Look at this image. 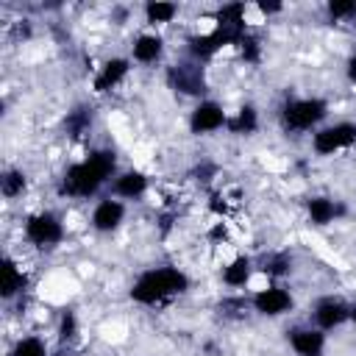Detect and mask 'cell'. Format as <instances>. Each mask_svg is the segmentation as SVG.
I'll list each match as a JSON object with an SVG mask.
<instances>
[{
    "mask_svg": "<svg viewBox=\"0 0 356 356\" xmlns=\"http://www.w3.org/2000/svg\"><path fill=\"white\" fill-rule=\"evenodd\" d=\"M114 170V156L111 153H95L89 156L86 161L81 164H72L67 170V178H64V189L70 195H78V197H86L92 195Z\"/></svg>",
    "mask_w": 356,
    "mask_h": 356,
    "instance_id": "6da1fadb",
    "label": "cell"
},
{
    "mask_svg": "<svg viewBox=\"0 0 356 356\" xmlns=\"http://www.w3.org/2000/svg\"><path fill=\"white\" fill-rule=\"evenodd\" d=\"M184 286H186L184 273H178V270H172V267H159V270L145 273V275L134 284L131 298L139 300V303H156V300H161L164 295L181 292Z\"/></svg>",
    "mask_w": 356,
    "mask_h": 356,
    "instance_id": "7a4b0ae2",
    "label": "cell"
},
{
    "mask_svg": "<svg viewBox=\"0 0 356 356\" xmlns=\"http://www.w3.org/2000/svg\"><path fill=\"white\" fill-rule=\"evenodd\" d=\"M323 114H325L323 100H292L284 108V122L295 131H303V128H312Z\"/></svg>",
    "mask_w": 356,
    "mask_h": 356,
    "instance_id": "3957f363",
    "label": "cell"
},
{
    "mask_svg": "<svg viewBox=\"0 0 356 356\" xmlns=\"http://www.w3.org/2000/svg\"><path fill=\"white\" fill-rule=\"evenodd\" d=\"M353 139H356V125L339 122V125H331V128H323L320 134H314V150L328 156L339 147H348Z\"/></svg>",
    "mask_w": 356,
    "mask_h": 356,
    "instance_id": "277c9868",
    "label": "cell"
},
{
    "mask_svg": "<svg viewBox=\"0 0 356 356\" xmlns=\"http://www.w3.org/2000/svg\"><path fill=\"white\" fill-rule=\"evenodd\" d=\"M25 236L33 245H53L61 239V222L53 214H36L25 222Z\"/></svg>",
    "mask_w": 356,
    "mask_h": 356,
    "instance_id": "5b68a950",
    "label": "cell"
},
{
    "mask_svg": "<svg viewBox=\"0 0 356 356\" xmlns=\"http://www.w3.org/2000/svg\"><path fill=\"white\" fill-rule=\"evenodd\" d=\"M225 122V114L217 103H200L192 111V131L195 134H206V131H217Z\"/></svg>",
    "mask_w": 356,
    "mask_h": 356,
    "instance_id": "8992f818",
    "label": "cell"
},
{
    "mask_svg": "<svg viewBox=\"0 0 356 356\" xmlns=\"http://www.w3.org/2000/svg\"><path fill=\"white\" fill-rule=\"evenodd\" d=\"M289 295L278 286H270V289H261L256 298H253V306L261 312V314H281L289 309Z\"/></svg>",
    "mask_w": 356,
    "mask_h": 356,
    "instance_id": "52a82bcc",
    "label": "cell"
},
{
    "mask_svg": "<svg viewBox=\"0 0 356 356\" xmlns=\"http://www.w3.org/2000/svg\"><path fill=\"white\" fill-rule=\"evenodd\" d=\"M120 220H122V203H117V200H103L92 214V222L97 231H111V228H117Z\"/></svg>",
    "mask_w": 356,
    "mask_h": 356,
    "instance_id": "ba28073f",
    "label": "cell"
},
{
    "mask_svg": "<svg viewBox=\"0 0 356 356\" xmlns=\"http://www.w3.org/2000/svg\"><path fill=\"white\" fill-rule=\"evenodd\" d=\"M314 317H317V323H320L323 328H334V325H339V323L348 317V309H345V303H339V300H323V303L317 306Z\"/></svg>",
    "mask_w": 356,
    "mask_h": 356,
    "instance_id": "9c48e42d",
    "label": "cell"
},
{
    "mask_svg": "<svg viewBox=\"0 0 356 356\" xmlns=\"http://www.w3.org/2000/svg\"><path fill=\"white\" fill-rule=\"evenodd\" d=\"M292 348L300 356H320V350H323V334L320 331H295L292 334Z\"/></svg>",
    "mask_w": 356,
    "mask_h": 356,
    "instance_id": "30bf717a",
    "label": "cell"
},
{
    "mask_svg": "<svg viewBox=\"0 0 356 356\" xmlns=\"http://www.w3.org/2000/svg\"><path fill=\"white\" fill-rule=\"evenodd\" d=\"M128 72V61H122V58H114V61H108L106 67H103V72L97 75V81H95V89L97 92H108L114 83H120V78Z\"/></svg>",
    "mask_w": 356,
    "mask_h": 356,
    "instance_id": "8fae6325",
    "label": "cell"
},
{
    "mask_svg": "<svg viewBox=\"0 0 356 356\" xmlns=\"http://www.w3.org/2000/svg\"><path fill=\"white\" fill-rule=\"evenodd\" d=\"M145 186H147V178H145L142 172H125V175L117 178L114 192L122 195V197H136V195L145 192Z\"/></svg>",
    "mask_w": 356,
    "mask_h": 356,
    "instance_id": "7c38bea8",
    "label": "cell"
},
{
    "mask_svg": "<svg viewBox=\"0 0 356 356\" xmlns=\"http://www.w3.org/2000/svg\"><path fill=\"white\" fill-rule=\"evenodd\" d=\"M22 270L14 264V261H3V281H0V289H3V295L6 298H11V295H17L19 289H22Z\"/></svg>",
    "mask_w": 356,
    "mask_h": 356,
    "instance_id": "4fadbf2b",
    "label": "cell"
},
{
    "mask_svg": "<svg viewBox=\"0 0 356 356\" xmlns=\"http://www.w3.org/2000/svg\"><path fill=\"white\" fill-rule=\"evenodd\" d=\"M161 53V39L159 36H139L136 44H134V58L136 61H156Z\"/></svg>",
    "mask_w": 356,
    "mask_h": 356,
    "instance_id": "5bb4252c",
    "label": "cell"
},
{
    "mask_svg": "<svg viewBox=\"0 0 356 356\" xmlns=\"http://www.w3.org/2000/svg\"><path fill=\"white\" fill-rule=\"evenodd\" d=\"M248 278H250V261H248V259H236V261H231V264L222 270V281H225L228 286H242Z\"/></svg>",
    "mask_w": 356,
    "mask_h": 356,
    "instance_id": "9a60e30c",
    "label": "cell"
},
{
    "mask_svg": "<svg viewBox=\"0 0 356 356\" xmlns=\"http://www.w3.org/2000/svg\"><path fill=\"white\" fill-rule=\"evenodd\" d=\"M309 214H312V220H314L317 225H323V222L334 220L337 209H334V203L325 200V197H312V200H309Z\"/></svg>",
    "mask_w": 356,
    "mask_h": 356,
    "instance_id": "2e32d148",
    "label": "cell"
},
{
    "mask_svg": "<svg viewBox=\"0 0 356 356\" xmlns=\"http://www.w3.org/2000/svg\"><path fill=\"white\" fill-rule=\"evenodd\" d=\"M0 189H3L6 197H17V195H22V189H25V175L17 172V170H8V172L0 178Z\"/></svg>",
    "mask_w": 356,
    "mask_h": 356,
    "instance_id": "e0dca14e",
    "label": "cell"
},
{
    "mask_svg": "<svg viewBox=\"0 0 356 356\" xmlns=\"http://www.w3.org/2000/svg\"><path fill=\"white\" fill-rule=\"evenodd\" d=\"M145 11H147L150 22H170L175 17V6L172 3H150Z\"/></svg>",
    "mask_w": 356,
    "mask_h": 356,
    "instance_id": "ac0fdd59",
    "label": "cell"
},
{
    "mask_svg": "<svg viewBox=\"0 0 356 356\" xmlns=\"http://www.w3.org/2000/svg\"><path fill=\"white\" fill-rule=\"evenodd\" d=\"M14 356H44V345H42V339H36V337H25V339L17 342Z\"/></svg>",
    "mask_w": 356,
    "mask_h": 356,
    "instance_id": "d6986e66",
    "label": "cell"
},
{
    "mask_svg": "<svg viewBox=\"0 0 356 356\" xmlns=\"http://www.w3.org/2000/svg\"><path fill=\"white\" fill-rule=\"evenodd\" d=\"M231 128H234L236 134H248V131H253V128H256V111H253V108H242V111L236 114V120L231 122Z\"/></svg>",
    "mask_w": 356,
    "mask_h": 356,
    "instance_id": "ffe728a7",
    "label": "cell"
},
{
    "mask_svg": "<svg viewBox=\"0 0 356 356\" xmlns=\"http://www.w3.org/2000/svg\"><path fill=\"white\" fill-rule=\"evenodd\" d=\"M328 11L334 17H348V14H356V3H331Z\"/></svg>",
    "mask_w": 356,
    "mask_h": 356,
    "instance_id": "44dd1931",
    "label": "cell"
},
{
    "mask_svg": "<svg viewBox=\"0 0 356 356\" xmlns=\"http://www.w3.org/2000/svg\"><path fill=\"white\" fill-rule=\"evenodd\" d=\"M348 75H350V81H356V56L348 61Z\"/></svg>",
    "mask_w": 356,
    "mask_h": 356,
    "instance_id": "7402d4cb",
    "label": "cell"
}]
</instances>
